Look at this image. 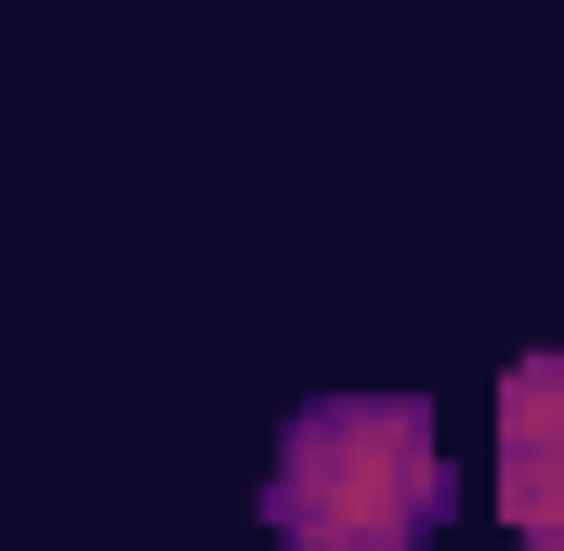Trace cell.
Segmentation results:
<instances>
[{
  "label": "cell",
  "mask_w": 564,
  "mask_h": 551,
  "mask_svg": "<svg viewBox=\"0 0 564 551\" xmlns=\"http://www.w3.org/2000/svg\"><path fill=\"white\" fill-rule=\"evenodd\" d=\"M552 420H564V368H552V355H525V368L499 381V499H512L525 551H564V460H552Z\"/></svg>",
  "instance_id": "cell-2"
},
{
  "label": "cell",
  "mask_w": 564,
  "mask_h": 551,
  "mask_svg": "<svg viewBox=\"0 0 564 551\" xmlns=\"http://www.w3.org/2000/svg\"><path fill=\"white\" fill-rule=\"evenodd\" d=\"M433 499H446V473H433V420L408 395H328V408L289 420L276 446V539L289 551H421Z\"/></svg>",
  "instance_id": "cell-1"
}]
</instances>
